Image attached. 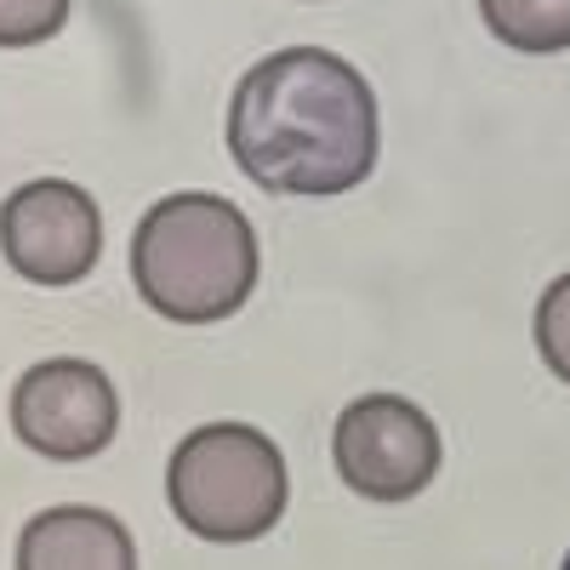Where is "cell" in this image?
Wrapping results in <instances>:
<instances>
[{"instance_id":"1","label":"cell","mask_w":570,"mask_h":570,"mask_svg":"<svg viewBox=\"0 0 570 570\" xmlns=\"http://www.w3.org/2000/svg\"><path fill=\"white\" fill-rule=\"evenodd\" d=\"M376 91L325 46H279L228 98V155L268 195L331 200L376 171Z\"/></svg>"},{"instance_id":"2","label":"cell","mask_w":570,"mask_h":570,"mask_svg":"<svg viewBox=\"0 0 570 570\" xmlns=\"http://www.w3.org/2000/svg\"><path fill=\"white\" fill-rule=\"evenodd\" d=\"M263 252L252 217L206 188L155 200L131 234V285L171 325H217L257 292Z\"/></svg>"},{"instance_id":"3","label":"cell","mask_w":570,"mask_h":570,"mask_svg":"<svg viewBox=\"0 0 570 570\" xmlns=\"http://www.w3.org/2000/svg\"><path fill=\"white\" fill-rule=\"evenodd\" d=\"M292 480L279 445L252 422H206L166 462V502L200 542H257L279 525Z\"/></svg>"},{"instance_id":"4","label":"cell","mask_w":570,"mask_h":570,"mask_svg":"<svg viewBox=\"0 0 570 570\" xmlns=\"http://www.w3.org/2000/svg\"><path fill=\"white\" fill-rule=\"evenodd\" d=\"M440 428L405 394H365L331 428V462L365 502H411L440 473Z\"/></svg>"},{"instance_id":"5","label":"cell","mask_w":570,"mask_h":570,"mask_svg":"<svg viewBox=\"0 0 570 570\" xmlns=\"http://www.w3.org/2000/svg\"><path fill=\"white\" fill-rule=\"evenodd\" d=\"M0 257L29 285H80L104 257L98 200L69 177H35L0 206Z\"/></svg>"},{"instance_id":"6","label":"cell","mask_w":570,"mask_h":570,"mask_svg":"<svg viewBox=\"0 0 570 570\" xmlns=\"http://www.w3.org/2000/svg\"><path fill=\"white\" fill-rule=\"evenodd\" d=\"M120 394L91 360H40L12 389V434L46 462H86L109 451Z\"/></svg>"},{"instance_id":"7","label":"cell","mask_w":570,"mask_h":570,"mask_svg":"<svg viewBox=\"0 0 570 570\" xmlns=\"http://www.w3.org/2000/svg\"><path fill=\"white\" fill-rule=\"evenodd\" d=\"M18 570H137V548L115 513L63 502V508H40L23 525Z\"/></svg>"},{"instance_id":"8","label":"cell","mask_w":570,"mask_h":570,"mask_svg":"<svg viewBox=\"0 0 570 570\" xmlns=\"http://www.w3.org/2000/svg\"><path fill=\"white\" fill-rule=\"evenodd\" d=\"M480 18L513 52H570V0H480Z\"/></svg>"},{"instance_id":"9","label":"cell","mask_w":570,"mask_h":570,"mask_svg":"<svg viewBox=\"0 0 570 570\" xmlns=\"http://www.w3.org/2000/svg\"><path fill=\"white\" fill-rule=\"evenodd\" d=\"M69 23V0H0V52L52 40Z\"/></svg>"},{"instance_id":"10","label":"cell","mask_w":570,"mask_h":570,"mask_svg":"<svg viewBox=\"0 0 570 570\" xmlns=\"http://www.w3.org/2000/svg\"><path fill=\"white\" fill-rule=\"evenodd\" d=\"M537 354L570 389V274H559L542 292V303H537Z\"/></svg>"},{"instance_id":"11","label":"cell","mask_w":570,"mask_h":570,"mask_svg":"<svg viewBox=\"0 0 570 570\" xmlns=\"http://www.w3.org/2000/svg\"><path fill=\"white\" fill-rule=\"evenodd\" d=\"M559 570H570V553H564V564H559Z\"/></svg>"}]
</instances>
